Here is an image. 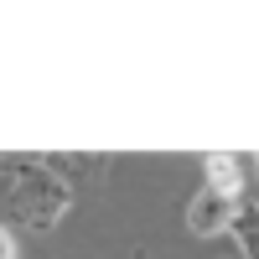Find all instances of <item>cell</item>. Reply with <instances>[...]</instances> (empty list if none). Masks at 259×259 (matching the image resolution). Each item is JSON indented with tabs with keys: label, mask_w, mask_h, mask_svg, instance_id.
Wrapping results in <instances>:
<instances>
[{
	"label": "cell",
	"mask_w": 259,
	"mask_h": 259,
	"mask_svg": "<svg viewBox=\"0 0 259 259\" xmlns=\"http://www.w3.org/2000/svg\"><path fill=\"white\" fill-rule=\"evenodd\" d=\"M68 207H73V187L62 182V177H52L41 161L16 166L11 192H6V212H11V223L31 228V233H52L62 218H68Z\"/></svg>",
	"instance_id": "6da1fadb"
},
{
	"label": "cell",
	"mask_w": 259,
	"mask_h": 259,
	"mask_svg": "<svg viewBox=\"0 0 259 259\" xmlns=\"http://www.w3.org/2000/svg\"><path fill=\"white\" fill-rule=\"evenodd\" d=\"M233 202H239V197H223V192L202 187L197 197L187 202V228L197 233V239H218V233L228 228V218H233Z\"/></svg>",
	"instance_id": "7a4b0ae2"
},
{
	"label": "cell",
	"mask_w": 259,
	"mask_h": 259,
	"mask_svg": "<svg viewBox=\"0 0 259 259\" xmlns=\"http://www.w3.org/2000/svg\"><path fill=\"white\" fill-rule=\"evenodd\" d=\"M41 166H47L52 177H62L68 187H73V182H94V177L109 171V161H104V156H47Z\"/></svg>",
	"instance_id": "3957f363"
},
{
	"label": "cell",
	"mask_w": 259,
	"mask_h": 259,
	"mask_svg": "<svg viewBox=\"0 0 259 259\" xmlns=\"http://www.w3.org/2000/svg\"><path fill=\"white\" fill-rule=\"evenodd\" d=\"M207 187L223 197H244V171L233 156H207Z\"/></svg>",
	"instance_id": "277c9868"
},
{
	"label": "cell",
	"mask_w": 259,
	"mask_h": 259,
	"mask_svg": "<svg viewBox=\"0 0 259 259\" xmlns=\"http://www.w3.org/2000/svg\"><path fill=\"white\" fill-rule=\"evenodd\" d=\"M228 228L239 233V244H244V254L249 259H259V202H233V218H228Z\"/></svg>",
	"instance_id": "5b68a950"
},
{
	"label": "cell",
	"mask_w": 259,
	"mask_h": 259,
	"mask_svg": "<svg viewBox=\"0 0 259 259\" xmlns=\"http://www.w3.org/2000/svg\"><path fill=\"white\" fill-rule=\"evenodd\" d=\"M0 259H16V239H11V228H0Z\"/></svg>",
	"instance_id": "8992f818"
}]
</instances>
